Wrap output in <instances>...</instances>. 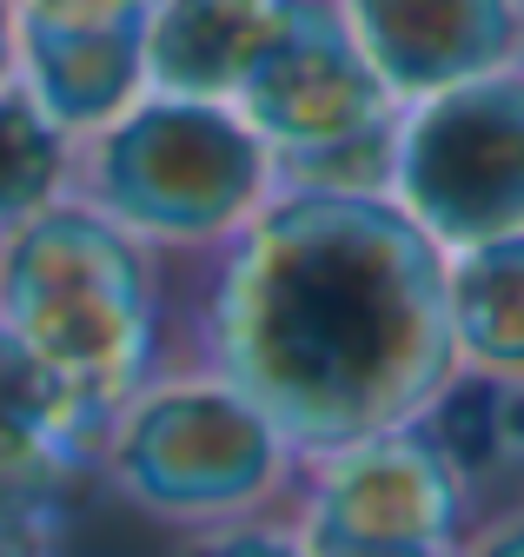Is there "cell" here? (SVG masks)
I'll return each mask as SVG.
<instances>
[{"label": "cell", "instance_id": "6da1fadb", "mask_svg": "<svg viewBox=\"0 0 524 557\" xmlns=\"http://www.w3.org/2000/svg\"><path fill=\"white\" fill-rule=\"evenodd\" d=\"M207 366L305 458L432 418L458 372L445 246L391 193L292 186L239 226Z\"/></svg>", "mask_w": 524, "mask_h": 557}, {"label": "cell", "instance_id": "7a4b0ae2", "mask_svg": "<svg viewBox=\"0 0 524 557\" xmlns=\"http://www.w3.org/2000/svg\"><path fill=\"white\" fill-rule=\"evenodd\" d=\"M0 325L93 411H126L160 338L153 272L134 233L87 206H40L0 252Z\"/></svg>", "mask_w": 524, "mask_h": 557}, {"label": "cell", "instance_id": "3957f363", "mask_svg": "<svg viewBox=\"0 0 524 557\" xmlns=\"http://www.w3.org/2000/svg\"><path fill=\"white\" fill-rule=\"evenodd\" d=\"M239 120L273 166L319 193H385L399 100L372 74L333 0H305L299 27L239 87Z\"/></svg>", "mask_w": 524, "mask_h": 557}, {"label": "cell", "instance_id": "277c9868", "mask_svg": "<svg viewBox=\"0 0 524 557\" xmlns=\"http://www.w3.org/2000/svg\"><path fill=\"white\" fill-rule=\"evenodd\" d=\"M113 484L147 518L220 531L246 524L299 484V451L213 372L126 405L113 432Z\"/></svg>", "mask_w": 524, "mask_h": 557}, {"label": "cell", "instance_id": "5b68a950", "mask_svg": "<svg viewBox=\"0 0 524 557\" xmlns=\"http://www.w3.org/2000/svg\"><path fill=\"white\" fill-rule=\"evenodd\" d=\"M107 220L153 239H226L266 199L259 133L213 100H160L126 113L93 153Z\"/></svg>", "mask_w": 524, "mask_h": 557}, {"label": "cell", "instance_id": "8992f818", "mask_svg": "<svg viewBox=\"0 0 524 557\" xmlns=\"http://www.w3.org/2000/svg\"><path fill=\"white\" fill-rule=\"evenodd\" d=\"M385 193L445 252L524 233V66L399 107Z\"/></svg>", "mask_w": 524, "mask_h": 557}, {"label": "cell", "instance_id": "52a82bcc", "mask_svg": "<svg viewBox=\"0 0 524 557\" xmlns=\"http://www.w3.org/2000/svg\"><path fill=\"white\" fill-rule=\"evenodd\" d=\"M472 518H478V484L445 451L432 418L352 438L299 465V524L339 537L451 550Z\"/></svg>", "mask_w": 524, "mask_h": 557}, {"label": "cell", "instance_id": "ba28073f", "mask_svg": "<svg viewBox=\"0 0 524 557\" xmlns=\"http://www.w3.org/2000/svg\"><path fill=\"white\" fill-rule=\"evenodd\" d=\"M333 8L399 107L485 81L498 66H524V0H333Z\"/></svg>", "mask_w": 524, "mask_h": 557}, {"label": "cell", "instance_id": "9c48e42d", "mask_svg": "<svg viewBox=\"0 0 524 557\" xmlns=\"http://www.w3.org/2000/svg\"><path fill=\"white\" fill-rule=\"evenodd\" d=\"M305 14V0H153L147 74L166 100H239V87Z\"/></svg>", "mask_w": 524, "mask_h": 557}, {"label": "cell", "instance_id": "30bf717a", "mask_svg": "<svg viewBox=\"0 0 524 557\" xmlns=\"http://www.w3.org/2000/svg\"><path fill=\"white\" fill-rule=\"evenodd\" d=\"M445 306L458 372L498 392H524V233L445 252Z\"/></svg>", "mask_w": 524, "mask_h": 557}, {"label": "cell", "instance_id": "8fae6325", "mask_svg": "<svg viewBox=\"0 0 524 557\" xmlns=\"http://www.w3.org/2000/svg\"><path fill=\"white\" fill-rule=\"evenodd\" d=\"M27 66L40 81V113L53 126H100L126 107L147 74V34H47L21 27Z\"/></svg>", "mask_w": 524, "mask_h": 557}, {"label": "cell", "instance_id": "7c38bea8", "mask_svg": "<svg viewBox=\"0 0 524 557\" xmlns=\"http://www.w3.org/2000/svg\"><path fill=\"white\" fill-rule=\"evenodd\" d=\"M87 458L93 451L80 445L0 432V544H53L80 498Z\"/></svg>", "mask_w": 524, "mask_h": 557}, {"label": "cell", "instance_id": "4fadbf2b", "mask_svg": "<svg viewBox=\"0 0 524 557\" xmlns=\"http://www.w3.org/2000/svg\"><path fill=\"white\" fill-rule=\"evenodd\" d=\"M100 425H107V411H93L53 366H40L27 345L0 325V432L93 451V432Z\"/></svg>", "mask_w": 524, "mask_h": 557}, {"label": "cell", "instance_id": "5bb4252c", "mask_svg": "<svg viewBox=\"0 0 524 557\" xmlns=\"http://www.w3.org/2000/svg\"><path fill=\"white\" fill-rule=\"evenodd\" d=\"M60 166H67V153H60V126L34 100L0 94V226L40 213L53 180H60Z\"/></svg>", "mask_w": 524, "mask_h": 557}, {"label": "cell", "instance_id": "9a60e30c", "mask_svg": "<svg viewBox=\"0 0 524 557\" xmlns=\"http://www.w3.org/2000/svg\"><path fill=\"white\" fill-rule=\"evenodd\" d=\"M153 0H27L21 27L47 34H147Z\"/></svg>", "mask_w": 524, "mask_h": 557}, {"label": "cell", "instance_id": "2e32d148", "mask_svg": "<svg viewBox=\"0 0 524 557\" xmlns=\"http://www.w3.org/2000/svg\"><path fill=\"white\" fill-rule=\"evenodd\" d=\"M186 557H312L299 524L279 531V524H220V531H200Z\"/></svg>", "mask_w": 524, "mask_h": 557}, {"label": "cell", "instance_id": "e0dca14e", "mask_svg": "<svg viewBox=\"0 0 524 557\" xmlns=\"http://www.w3.org/2000/svg\"><path fill=\"white\" fill-rule=\"evenodd\" d=\"M451 557H524V505L478 511L465 531H458Z\"/></svg>", "mask_w": 524, "mask_h": 557}, {"label": "cell", "instance_id": "ac0fdd59", "mask_svg": "<svg viewBox=\"0 0 524 557\" xmlns=\"http://www.w3.org/2000/svg\"><path fill=\"white\" fill-rule=\"evenodd\" d=\"M299 537L312 557H451L432 544H372V537H339V531H319V524H299Z\"/></svg>", "mask_w": 524, "mask_h": 557}, {"label": "cell", "instance_id": "d6986e66", "mask_svg": "<svg viewBox=\"0 0 524 557\" xmlns=\"http://www.w3.org/2000/svg\"><path fill=\"white\" fill-rule=\"evenodd\" d=\"M491 445H498V471L524 465V392L491 385Z\"/></svg>", "mask_w": 524, "mask_h": 557}, {"label": "cell", "instance_id": "ffe728a7", "mask_svg": "<svg viewBox=\"0 0 524 557\" xmlns=\"http://www.w3.org/2000/svg\"><path fill=\"white\" fill-rule=\"evenodd\" d=\"M8 66H14V8L0 0V81H8Z\"/></svg>", "mask_w": 524, "mask_h": 557}, {"label": "cell", "instance_id": "44dd1931", "mask_svg": "<svg viewBox=\"0 0 524 557\" xmlns=\"http://www.w3.org/2000/svg\"><path fill=\"white\" fill-rule=\"evenodd\" d=\"M0 557H47V544H0Z\"/></svg>", "mask_w": 524, "mask_h": 557}]
</instances>
